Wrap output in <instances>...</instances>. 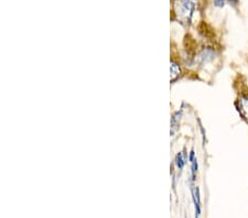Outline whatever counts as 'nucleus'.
<instances>
[{
  "mask_svg": "<svg viewBox=\"0 0 248 218\" xmlns=\"http://www.w3.org/2000/svg\"><path fill=\"white\" fill-rule=\"evenodd\" d=\"M195 7V0H178L175 3V11L178 18L183 22H189Z\"/></svg>",
  "mask_w": 248,
  "mask_h": 218,
  "instance_id": "nucleus-1",
  "label": "nucleus"
},
{
  "mask_svg": "<svg viewBox=\"0 0 248 218\" xmlns=\"http://www.w3.org/2000/svg\"><path fill=\"white\" fill-rule=\"evenodd\" d=\"M214 3H215V6H217V7H223L224 5H225V0H214Z\"/></svg>",
  "mask_w": 248,
  "mask_h": 218,
  "instance_id": "nucleus-8",
  "label": "nucleus"
},
{
  "mask_svg": "<svg viewBox=\"0 0 248 218\" xmlns=\"http://www.w3.org/2000/svg\"><path fill=\"white\" fill-rule=\"evenodd\" d=\"M180 73H181V70H180L179 65L177 64V63L172 62L171 63V81L172 82L175 81V79L179 77Z\"/></svg>",
  "mask_w": 248,
  "mask_h": 218,
  "instance_id": "nucleus-4",
  "label": "nucleus"
},
{
  "mask_svg": "<svg viewBox=\"0 0 248 218\" xmlns=\"http://www.w3.org/2000/svg\"><path fill=\"white\" fill-rule=\"evenodd\" d=\"M190 161L191 162L194 161V152L193 151H191V153H190Z\"/></svg>",
  "mask_w": 248,
  "mask_h": 218,
  "instance_id": "nucleus-9",
  "label": "nucleus"
},
{
  "mask_svg": "<svg viewBox=\"0 0 248 218\" xmlns=\"http://www.w3.org/2000/svg\"><path fill=\"white\" fill-rule=\"evenodd\" d=\"M214 58V51L211 49H205L203 50V52L200 54V59H201V63H207L212 61Z\"/></svg>",
  "mask_w": 248,
  "mask_h": 218,
  "instance_id": "nucleus-3",
  "label": "nucleus"
},
{
  "mask_svg": "<svg viewBox=\"0 0 248 218\" xmlns=\"http://www.w3.org/2000/svg\"><path fill=\"white\" fill-rule=\"evenodd\" d=\"M198 171V162L197 160H194L192 162V181L195 180V174H197Z\"/></svg>",
  "mask_w": 248,
  "mask_h": 218,
  "instance_id": "nucleus-7",
  "label": "nucleus"
},
{
  "mask_svg": "<svg viewBox=\"0 0 248 218\" xmlns=\"http://www.w3.org/2000/svg\"><path fill=\"white\" fill-rule=\"evenodd\" d=\"M175 164H177L179 169L183 168V165H185V159H183L182 153H178L177 158H175Z\"/></svg>",
  "mask_w": 248,
  "mask_h": 218,
  "instance_id": "nucleus-5",
  "label": "nucleus"
},
{
  "mask_svg": "<svg viewBox=\"0 0 248 218\" xmlns=\"http://www.w3.org/2000/svg\"><path fill=\"white\" fill-rule=\"evenodd\" d=\"M192 194H193V200L195 205V218H199L200 214H201V203H200V192L199 189H192Z\"/></svg>",
  "mask_w": 248,
  "mask_h": 218,
  "instance_id": "nucleus-2",
  "label": "nucleus"
},
{
  "mask_svg": "<svg viewBox=\"0 0 248 218\" xmlns=\"http://www.w3.org/2000/svg\"><path fill=\"white\" fill-rule=\"evenodd\" d=\"M242 113L244 116L248 117V98H244L242 101Z\"/></svg>",
  "mask_w": 248,
  "mask_h": 218,
  "instance_id": "nucleus-6",
  "label": "nucleus"
}]
</instances>
